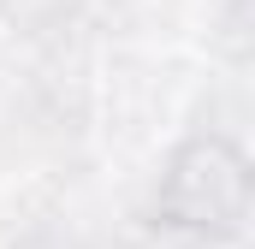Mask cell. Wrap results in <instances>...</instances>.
Masks as SVG:
<instances>
[{
  "instance_id": "obj_1",
  "label": "cell",
  "mask_w": 255,
  "mask_h": 249,
  "mask_svg": "<svg viewBox=\"0 0 255 249\" xmlns=\"http://www.w3.org/2000/svg\"><path fill=\"white\" fill-rule=\"evenodd\" d=\"M244 208H250V172H244V154L232 142H190L172 166V178L160 190V214L166 226H184V232H238L244 226Z\"/></svg>"
}]
</instances>
